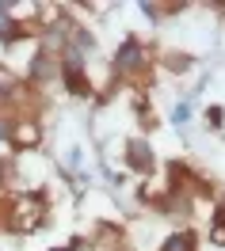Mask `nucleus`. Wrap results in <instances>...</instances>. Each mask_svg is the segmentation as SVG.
I'll list each match as a JSON object with an SVG mask.
<instances>
[{"mask_svg": "<svg viewBox=\"0 0 225 251\" xmlns=\"http://www.w3.org/2000/svg\"><path fill=\"white\" fill-rule=\"evenodd\" d=\"M138 65H141V46H138V42H126V46L114 53V69H118V73H130V69H138Z\"/></svg>", "mask_w": 225, "mask_h": 251, "instance_id": "f257e3e1", "label": "nucleus"}, {"mask_svg": "<svg viewBox=\"0 0 225 251\" xmlns=\"http://www.w3.org/2000/svg\"><path fill=\"white\" fill-rule=\"evenodd\" d=\"M149 164H153V152H149V145H141V141H130V168L145 172Z\"/></svg>", "mask_w": 225, "mask_h": 251, "instance_id": "f03ea898", "label": "nucleus"}, {"mask_svg": "<svg viewBox=\"0 0 225 251\" xmlns=\"http://www.w3.org/2000/svg\"><path fill=\"white\" fill-rule=\"evenodd\" d=\"M164 251H191V236L187 232H179V236H172L168 244H164Z\"/></svg>", "mask_w": 225, "mask_h": 251, "instance_id": "7ed1b4c3", "label": "nucleus"}, {"mask_svg": "<svg viewBox=\"0 0 225 251\" xmlns=\"http://www.w3.org/2000/svg\"><path fill=\"white\" fill-rule=\"evenodd\" d=\"M65 76H69V88H73L77 95H81V92H88V84L81 80V73H77V69H65Z\"/></svg>", "mask_w": 225, "mask_h": 251, "instance_id": "20e7f679", "label": "nucleus"}, {"mask_svg": "<svg viewBox=\"0 0 225 251\" xmlns=\"http://www.w3.org/2000/svg\"><path fill=\"white\" fill-rule=\"evenodd\" d=\"M172 122H179V126L187 122V107H176V110H172Z\"/></svg>", "mask_w": 225, "mask_h": 251, "instance_id": "39448f33", "label": "nucleus"}]
</instances>
